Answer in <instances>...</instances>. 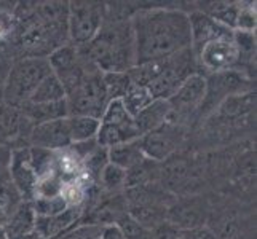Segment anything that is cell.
I'll return each instance as SVG.
<instances>
[{
	"mask_svg": "<svg viewBox=\"0 0 257 239\" xmlns=\"http://www.w3.org/2000/svg\"><path fill=\"white\" fill-rule=\"evenodd\" d=\"M109 164V155H107V148L97 145L93 152L88 155L83 161H82V171L83 174L90 179L93 183H97L99 180V175L102 169Z\"/></svg>",
	"mask_w": 257,
	"mask_h": 239,
	"instance_id": "f1b7e54d",
	"label": "cell"
},
{
	"mask_svg": "<svg viewBox=\"0 0 257 239\" xmlns=\"http://www.w3.org/2000/svg\"><path fill=\"white\" fill-rule=\"evenodd\" d=\"M211 212V196L206 193L176 196L168 209L166 222L177 229H190L206 226Z\"/></svg>",
	"mask_w": 257,
	"mask_h": 239,
	"instance_id": "9a60e30c",
	"label": "cell"
},
{
	"mask_svg": "<svg viewBox=\"0 0 257 239\" xmlns=\"http://www.w3.org/2000/svg\"><path fill=\"white\" fill-rule=\"evenodd\" d=\"M101 239H125V237H123L117 225H107V226H102Z\"/></svg>",
	"mask_w": 257,
	"mask_h": 239,
	"instance_id": "8d00e7d4",
	"label": "cell"
},
{
	"mask_svg": "<svg viewBox=\"0 0 257 239\" xmlns=\"http://www.w3.org/2000/svg\"><path fill=\"white\" fill-rule=\"evenodd\" d=\"M0 239H7V236H5V233H4V229L0 228Z\"/></svg>",
	"mask_w": 257,
	"mask_h": 239,
	"instance_id": "74e56055",
	"label": "cell"
},
{
	"mask_svg": "<svg viewBox=\"0 0 257 239\" xmlns=\"http://www.w3.org/2000/svg\"><path fill=\"white\" fill-rule=\"evenodd\" d=\"M72 145L67 118L53 120L34 126L29 136V147H37L50 152H61Z\"/></svg>",
	"mask_w": 257,
	"mask_h": 239,
	"instance_id": "ac0fdd59",
	"label": "cell"
},
{
	"mask_svg": "<svg viewBox=\"0 0 257 239\" xmlns=\"http://www.w3.org/2000/svg\"><path fill=\"white\" fill-rule=\"evenodd\" d=\"M190 31H192V51L200 50L203 45L209 42L220 40V39H232L235 31L227 28V26L217 23L208 15L198 10H193L189 15Z\"/></svg>",
	"mask_w": 257,
	"mask_h": 239,
	"instance_id": "d6986e66",
	"label": "cell"
},
{
	"mask_svg": "<svg viewBox=\"0 0 257 239\" xmlns=\"http://www.w3.org/2000/svg\"><path fill=\"white\" fill-rule=\"evenodd\" d=\"M195 74H200V70L192 48L182 50L170 58L162 59L160 72L147 86V90L154 99L168 101Z\"/></svg>",
	"mask_w": 257,
	"mask_h": 239,
	"instance_id": "ba28073f",
	"label": "cell"
},
{
	"mask_svg": "<svg viewBox=\"0 0 257 239\" xmlns=\"http://www.w3.org/2000/svg\"><path fill=\"white\" fill-rule=\"evenodd\" d=\"M120 101L123 104V107H125V110L131 115L133 118H135L147 107V105H150L154 102V97L147 88L133 85L130 88V91L123 96Z\"/></svg>",
	"mask_w": 257,
	"mask_h": 239,
	"instance_id": "83f0119b",
	"label": "cell"
},
{
	"mask_svg": "<svg viewBox=\"0 0 257 239\" xmlns=\"http://www.w3.org/2000/svg\"><path fill=\"white\" fill-rule=\"evenodd\" d=\"M7 239L20 237L35 231V212L31 202L23 201L18 209L7 220V223L2 226Z\"/></svg>",
	"mask_w": 257,
	"mask_h": 239,
	"instance_id": "7402d4cb",
	"label": "cell"
},
{
	"mask_svg": "<svg viewBox=\"0 0 257 239\" xmlns=\"http://www.w3.org/2000/svg\"><path fill=\"white\" fill-rule=\"evenodd\" d=\"M206 226L217 239H255V210L232 196L211 198Z\"/></svg>",
	"mask_w": 257,
	"mask_h": 239,
	"instance_id": "277c9868",
	"label": "cell"
},
{
	"mask_svg": "<svg viewBox=\"0 0 257 239\" xmlns=\"http://www.w3.org/2000/svg\"><path fill=\"white\" fill-rule=\"evenodd\" d=\"M189 134V129L166 120L160 128L141 136L138 142L146 158L157 163H163L173 155L179 153Z\"/></svg>",
	"mask_w": 257,
	"mask_h": 239,
	"instance_id": "5bb4252c",
	"label": "cell"
},
{
	"mask_svg": "<svg viewBox=\"0 0 257 239\" xmlns=\"http://www.w3.org/2000/svg\"><path fill=\"white\" fill-rule=\"evenodd\" d=\"M205 93H206L205 75L201 74L192 75L168 99V104H170V117H168V121H173L176 125L192 131L193 126H197V115L201 107L203 99H205Z\"/></svg>",
	"mask_w": 257,
	"mask_h": 239,
	"instance_id": "30bf717a",
	"label": "cell"
},
{
	"mask_svg": "<svg viewBox=\"0 0 257 239\" xmlns=\"http://www.w3.org/2000/svg\"><path fill=\"white\" fill-rule=\"evenodd\" d=\"M135 85L131 82L128 72H110L104 74V86L105 93H107L109 101H120L125 96L130 88Z\"/></svg>",
	"mask_w": 257,
	"mask_h": 239,
	"instance_id": "4dcf8cb0",
	"label": "cell"
},
{
	"mask_svg": "<svg viewBox=\"0 0 257 239\" xmlns=\"http://www.w3.org/2000/svg\"><path fill=\"white\" fill-rule=\"evenodd\" d=\"M141 137L135 118L125 110L121 101H110L99 120L96 140L101 147L110 148L120 144L133 142Z\"/></svg>",
	"mask_w": 257,
	"mask_h": 239,
	"instance_id": "4fadbf2b",
	"label": "cell"
},
{
	"mask_svg": "<svg viewBox=\"0 0 257 239\" xmlns=\"http://www.w3.org/2000/svg\"><path fill=\"white\" fill-rule=\"evenodd\" d=\"M0 169H2V167H0Z\"/></svg>",
	"mask_w": 257,
	"mask_h": 239,
	"instance_id": "f35d334b",
	"label": "cell"
},
{
	"mask_svg": "<svg viewBox=\"0 0 257 239\" xmlns=\"http://www.w3.org/2000/svg\"><path fill=\"white\" fill-rule=\"evenodd\" d=\"M177 229L170 222H163L154 228H147V236L146 239H177Z\"/></svg>",
	"mask_w": 257,
	"mask_h": 239,
	"instance_id": "e575fe53",
	"label": "cell"
},
{
	"mask_svg": "<svg viewBox=\"0 0 257 239\" xmlns=\"http://www.w3.org/2000/svg\"><path fill=\"white\" fill-rule=\"evenodd\" d=\"M102 226L97 225H77L58 239H101Z\"/></svg>",
	"mask_w": 257,
	"mask_h": 239,
	"instance_id": "836d02e7",
	"label": "cell"
},
{
	"mask_svg": "<svg viewBox=\"0 0 257 239\" xmlns=\"http://www.w3.org/2000/svg\"><path fill=\"white\" fill-rule=\"evenodd\" d=\"M197 5L200 7L195 8V10L208 15L212 20L233 31H236L240 16L246 8L244 4L240 2H198Z\"/></svg>",
	"mask_w": 257,
	"mask_h": 239,
	"instance_id": "44dd1931",
	"label": "cell"
},
{
	"mask_svg": "<svg viewBox=\"0 0 257 239\" xmlns=\"http://www.w3.org/2000/svg\"><path fill=\"white\" fill-rule=\"evenodd\" d=\"M50 74L51 67L45 58H23L13 61L4 80L2 101L12 107H21L31 101L42 80Z\"/></svg>",
	"mask_w": 257,
	"mask_h": 239,
	"instance_id": "5b68a950",
	"label": "cell"
},
{
	"mask_svg": "<svg viewBox=\"0 0 257 239\" xmlns=\"http://www.w3.org/2000/svg\"><path fill=\"white\" fill-rule=\"evenodd\" d=\"M104 86V74L94 67L66 93L69 117H91L101 120L109 105Z\"/></svg>",
	"mask_w": 257,
	"mask_h": 239,
	"instance_id": "52a82bcc",
	"label": "cell"
},
{
	"mask_svg": "<svg viewBox=\"0 0 257 239\" xmlns=\"http://www.w3.org/2000/svg\"><path fill=\"white\" fill-rule=\"evenodd\" d=\"M125 180H126V171L109 163L102 169L97 185L101 187V190L107 193H121L125 191Z\"/></svg>",
	"mask_w": 257,
	"mask_h": 239,
	"instance_id": "f546056e",
	"label": "cell"
},
{
	"mask_svg": "<svg viewBox=\"0 0 257 239\" xmlns=\"http://www.w3.org/2000/svg\"><path fill=\"white\" fill-rule=\"evenodd\" d=\"M78 48L102 74L128 72L136 64L131 20L104 16V23L96 37Z\"/></svg>",
	"mask_w": 257,
	"mask_h": 239,
	"instance_id": "3957f363",
	"label": "cell"
},
{
	"mask_svg": "<svg viewBox=\"0 0 257 239\" xmlns=\"http://www.w3.org/2000/svg\"><path fill=\"white\" fill-rule=\"evenodd\" d=\"M136 64L170 58L192 48L189 13L174 7H141L131 16Z\"/></svg>",
	"mask_w": 257,
	"mask_h": 239,
	"instance_id": "7a4b0ae2",
	"label": "cell"
},
{
	"mask_svg": "<svg viewBox=\"0 0 257 239\" xmlns=\"http://www.w3.org/2000/svg\"><path fill=\"white\" fill-rule=\"evenodd\" d=\"M107 155H109V163L118 166L125 171L131 169V167H135L136 164L146 159L138 140L110 147L107 148Z\"/></svg>",
	"mask_w": 257,
	"mask_h": 239,
	"instance_id": "d4e9b609",
	"label": "cell"
},
{
	"mask_svg": "<svg viewBox=\"0 0 257 239\" xmlns=\"http://www.w3.org/2000/svg\"><path fill=\"white\" fill-rule=\"evenodd\" d=\"M18 109H20V112L23 113V117L31 123L32 128L43 125V123L53 121V120L69 117L66 99L59 101V102H47V104L26 102Z\"/></svg>",
	"mask_w": 257,
	"mask_h": 239,
	"instance_id": "ffe728a7",
	"label": "cell"
},
{
	"mask_svg": "<svg viewBox=\"0 0 257 239\" xmlns=\"http://www.w3.org/2000/svg\"><path fill=\"white\" fill-rule=\"evenodd\" d=\"M31 131V123L23 117L20 109L0 99V145L8 150L29 147Z\"/></svg>",
	"mask_w": 257,
	"mask_h": 239,
	"instance_id": "2e32d148",
	"label": "cell"
},
{
	"mask_svg": "<svg viewBox=\"0 0 257 239\" xmlns=\"http://www.w3.org/2000/svg\"><path fill=\"white\" fill-rule=\"evenodd\" d=\"M67 123L72 144L96 139L97 131H99V120L91 117H67Z\"/></svg>",
	"mask_w": 257,
	"mask_h": 239,
	"instance_id": "4316f807",
	"label": "cell"
},
{
	"mask_svg": "<svg viewBox=\"0 0 257 239\" xmlns=\"http://www.w3.org/2000/svg\"><path fill=\"white\" fill-rule=\"evenodd\" d=\"M168 117H170V104H168V101L154 99L152 104L147 105L138 117H135V123L141 136H144L147 132L160 128L168 120Z\"/></svg>",
	"mask_w": 257,
	"mask_h": 239,
	"instance_id": "cb8c5ba5",
	"label": "cell"
},
{
	"mask_svg": "<svg viewBox=\"0 0 257 239\" xmlns=\"http://www.w3.org/2000/svg\"><path fill=\"white\" fill-rule=\"evenodd\" d=\"M8 172H10L12 182L18 193L21 194L23 201L31 202L35 194V185H37V174H35L29 147L12 150L10 163H8Z\"/></svg>",
	"mask_w": 257,
	"mask_h": 239,
	"instance_id": "e0dca14e",
	"label": "cell"
},
{
	"mask_svg": "<svg viewBox=\"0 0 257 239\" xmlns=\"http://www.w3.org/2000/svg\"><path fill=\"white\" fill-rule=\"evenodd\" d=\"M126 212L144 228H154L166 222L168 209L174 201V194L160 183H149L123 191Z\"/></svg>",
	"mask_w": 257,
	"mask_h": 239,
	"instance_id": "8992f818",
	"label": "cell"
},
{
	"mask_svg": "<svg viewBox=\"0 0 257 239\" xmlns=\"http://www.w3.org/2000/svg\"><path fill=\"white\" fill-rule=\"evenodd\" d=\"M66 99V91L61 85L59 78L55 74H50L42 80V83L34 91L29 102L34 104H47V102H59Z\"/></svg>",
	"mask_w": 257,
	"mask_h": 239,
	"instance_id": "484cf974",
	"label": "cell"
},
{
	"mask_svg": "<svg viewBox=\"0 0 257 239\" xmlns=\"http://www.w3.org/2000/svg\"><path fill=\"white\" fill-rule=\"evenodd\" d=\"M105 2H86L77 0L69 2L67 16V35L69 43L74 47H85L99 32L104 23Z\"/></svg>",
	"mask_w": 257,
	"mask_h": 239,
	"instance_id": "8fae6325",
	"label": "cell"
},
{
	"mask_svg": "<svg viewBox=\"0 0 257 239\" xmlns=\"http://www.w3.org/2000/svg\"><path fill=\"white\" fill-rule=\"evenodd\" d=\"M32 209L37 217H51V215H58L61 212H64L69 204L66 199L63 198V194L56 198H47V199H34L31 201Z\"/></svg>",
	"mask_w": 257,
	"mask_h": 239,
	"instance_id": "1f68e13d",
	"label": "cell"
},
{
	"mask_svg": "<svg viewBox=\"0 0 257 239\" xmlns=\"http://www.w3.org/2000/svg\"><path fill=\"white\" fill-rule=\"evenodd\" d=\"M205 78H206V93L197 115V126L203 120H206L230 96L251 93L254 90L252 85L254 80L238 72H233V70L206 75Z\"/></svg>",
	"mask_w": 257,
	"mask_h": 239,
	"instance_id": "9c48e42d",
	"label": "cell"
},
{
	"mask_svg": "<svg viewBox=\"0 0 257 239\" xmlns=\"http://www.w3.org/2000/svg\"><path fill=\"white\" fill-rule=\"evenodd\" d=\"M21 202L23 198L12 182L8 167H2L0 169V228L7 223V220L12 217Z\"/></svg>",
	"mask_w": 257,
	"mask_h": 239,
	"instance_id": "603a6c76",
	"label": "cell"
},
{
	"mask_svg": "<svg viewBox=\"0 0 257 239\" xmlns=\"http://www.w3.org/2000/svg\"><path fill=\"white\" fill-rule=\"evenodd\" d=\"M177 239H217L208 226L190 228V229H179Z\"/></svg>",
	"mask_w": 257,
	"mask_h": 239,
	"instance_id": "d590c367",
	"label": "cell"
},
{
	"mask_svg": "<svg viewBox=\"0 0 257 239\" xmlns=\"http://www.w3.org/2000/svg\"><path fill=\"white\" fill-rule=\"evenodd\" d=\"M115 225H117V228L121 231L125 239H146V236H147V228L138 223L128 212L123 214L117 222H115Z\"/></svg>",
	"mask_w": 257,
	"mask_h": 239,
	"instance_id": "d6a6232c",
	"label": "cell"
},
{
	"mask_svg": "<svg viewBox=\"0 0 257 239\" xmlns=\"http://www.w3.org/2000/svg\"><path fill=\"white\" fill-rule=\"evenodd\" d=\"M69 2H21L15 5V31L0 59L48 58L69 43Z\"/></svg>",
	"mask_w": 257,
	"mask_h": 239,
	"instance_id": "6da1fadb",
	"label": "cell"
},
{
	"mask_svg": "<svg viewBox=\"0 0 257 239\" xmlns=\"http://www.w3.org/2000/svg\"><path fill=\"white\" fill-rule=\"evenodd\" d=\"M197 59L198 70L201 75H212L220 72L233 70L243 75V61L241 53L235 42V35L232 39H220L209 42L200 50L193 51Z\"/></svg>",
	"mask_w": 257,
	"mask_h": 239,
	"instance_id": "7c38bea8",
	"label": "cell"
}]
</instances>
